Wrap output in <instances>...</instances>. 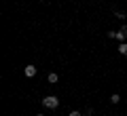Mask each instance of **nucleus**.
Listing matches in <instances>:
<instances>
[{"label": "nucleus", "mask_w": 127, "mask_h": 116, "mask_svg": "<svg viewBox=\"0 0 127 116\" xmlns=\"http://www.w3.org/2000/svg\"><path fill=\"white\" fill-rule=\"evenodd\" d=\"M42 106L49 108V110H57L59 108V99L55 97V95H47V97L42 99Z\"/></svg>", "instance_id": "1"}, {"label": "nucleus", "mask_w": 127, "mask_h": 116, "mask_svg": "<svg viewBox=\"0 0 127 116\" xmlns=\"http://www.w3.org/2000/svg\"><path fill=\"white\" fill-rule=\"evenodd\" d=\"M114 38H117L119 42H125L127 40V25H123L119 32H114Z\"/></svg>", "instance_id": "2"}, {"label": "nucleus", "mask_w": 127, "mask_h": 116, "mask_svg": "<svg viewBox=\"0 0 127 116\" xmlns=\"http://www.w3.org/2000/svg\"><path fill=\"white\" fill-rule=\"evenodd\" d=\"M36 66H32V63H30V66H26V70H23V74H26L28 76V78H34V76H36Z\"/></svg>", "instance_id": "3"}, {"label": "nucleus", "mask_w": 127, "mask_h": 116, "mask_svg": "<svg viewBox=\"0 0 127 116\" xmlns=\"http://www.w3.org/2000/svg\"><path fill=\"white\" fill-rule=\"evenodd\" d=\"M47 80H49V82H51V85H55V82H57V80H59V76H57V74H55V72H51V74H49V76H47Z\"/></svg>", "instance_id": "4"}, {"label": "nucleus", "mask_w": 127, "mask_h": 116, "mask_svg": "<svg viewBox=\"0 0 127 116\" xmlns=\"http://www.w3.org/2000/svg\"><path fill=\"white\" fill-rule=\"evenodd\" d=\"M119 53H121L123 57H127V42H121V45H119Z\"/></svg>", "instance_id": "5"}, {"label": "nucleus", "mask_w": 127, "mask_h": 116, "mask_svg": "<svg viewBox=\"0 0 127 116\" xmlns=\"http://www.w3.org/2000/svg\"><path fill=\"white\" fill-rule=\"evenodd\" d=\"M110 101H112V103H119V101H121V97H119L117 93H112V95H110Z\"/></svg>", "instance_id": "6"}, {"label": "nucleus", "mask_w": 127, "mask_h": 116, "mask_svg": "<svg viewBox=\"0 0 127 116\" xmlns=\"http://www.w3.org/2000/svg\"><path fill=\"white\" fill-rule=\"evenodd\" d=\"M114 17H117V19H125V13H121V11H117V13H114Z\"/></svg>", "instance_id": "7"}, {"label": "nucleus", "mask_w": 127, "mask_h": 116, "mask_svg": "<svg viewBox=\"0 0 127 116\" xmlns=\"http://www.w3.org/2000/svg\"><path fill=\"white\" fill-rule=\"evenodd\" d=\"M68 116H81V112H78V110H72V112H70Z\"/></svg>", "instance_id": "8"}, {"label": "nucleus", "mask_w": 127, "mask_h": 116, "mask_svg": "<svg viewBox=\"0 0 127 116\" xmlns=\"http://www.w3.org/2000/svg\"><path fill=\"white\" fill-rule=\"evenodd\" d=\"M36 116H42V114H36Z\"/></svg>", "instance_id": "9"}]
</instances>
